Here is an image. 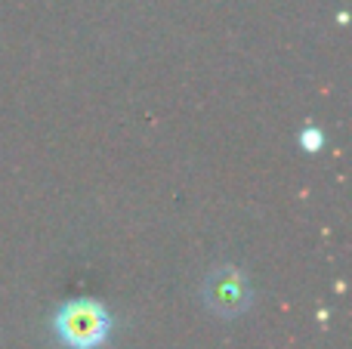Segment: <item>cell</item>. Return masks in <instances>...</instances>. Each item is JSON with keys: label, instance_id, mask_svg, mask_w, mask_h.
<instances>
[{"label": "cell", "instance_id": "3957f363", "mask_svg": "<svg viewBox=\"0 0 352 349\" xmlns=\"http://www.w3.org/2000/svg\"><path fill=\"white\" fill-rule=\"evenodd\" d=\"M300 142H303V146H309V152H316V148L322 146V133H318V130H306V133L300 136Z\"/></svg>", "mask_w": 352, "mask_h": 349}, {"label": "cell", "instance_id": "6da1fadb", "mask_svg": "<svg viewBox=\"0 0 352 349\" xmlns=\"http://www.w3.org/2000/svg\"><path fill=\"white\" fill-rule=\"evenodd\" d=\"M56 328H59L62 340L72 349H96L109 337V313L93 300H72L59 309L56 315Z\"/></svg>", "mask_w": 352, "mask_h": 349}, {"label": "cell", "instance_id": "7a4b0ae2", "mask_svg": "<svg viewBox=\"0 0 352 349\" xmlns=\"http://www.w3.org/2000/svg\"><path fill=\"white\" fill-rule=\"evenodd\" d=\"M210 303H217L223 313H238L248 303V291L241 284L238 272H219L210 278Z\"/></svg>", "mask_w": 352, "mask_h": 349}]
</instances>
